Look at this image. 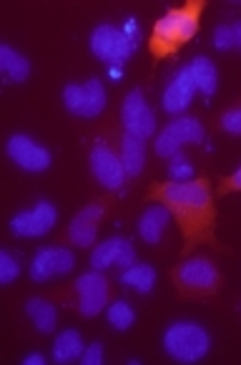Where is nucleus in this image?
I'll use <instances>...</instances> for the list:
<instances>
[{
	"mask_svg": "<svg viewBox=\"0 0 241 365\" xmlns=\"http://www.w3.org/2000/svg\"><path fill=\"white\" fill-rule=\"evenodd\" d=\"M168 172H171L173 182H188L193 177V164L183 154H173L171 164H168Z\"/></svg>",
	"mask_w": 241,
	"mask_h": 365,
	"instance_id": "25",
	"label": "nucleus"
},
{
	"mask_svg": "<svg viewBox=\"0 0 241 365\" xmlns=\"http://www.w3.org/2000/svg\"><path fill=\"white\" fill-rule=\"evenodd\" d=\"M88 161H91V172H93V177L98 179V184H103L106 189L124 187L126 177H129L124 169V161H121V156H118L106 141H96V144H93Z\"/></svg>",
	"mask_w": 241,
	"mask_h": 365,
	"instance_id": "10",
	"label": "nucleus"
},
{
	"mask_svg": "<svg viewBox=\"0 0 241 365\" xmlns=\"http://www.w3.org/2000/svg\"><path fill=\"white\" fill-rule=\"evenodd\" d=\"M219 126L226 131V134L241 136V106H234V108H229L226 113H221Z\"/></svg>",
	"mask_w": 241,
	"mask_h": 365,
	"instance_id": "27",
	"label": "nucleus"
},
{
	"mask_svg": "<svg viewBox=\"0 0 241 365\" xmlns=\"http://www.w3.org/2000/svg\"><path fill=\"white\" fill-rule=\"evenodd\" d=\"M103 360H106V353H103L101 343L86 345V350H83V355H80V363L83 365H103Z\"/></svg>",
	"mask_w": 241,
	"mask_h": 365,
	"instance_id": "30",
	"label": "nucleus"
},
{
	"mask_svg": "<svg viewBox=\"0 0 241 365\" xmlns=\"http://www.w3.org/2000/svg\"><path fill=\"white\" fill-rule=\"evenodd\" d=\"M204 11V0H188L181 8H168L166 16H161L154 23V31H151L149 38L151 56L161 61L181 51L191 38H196Z\"/></svg>",
	"mask_w": 241,
	"mask_h": 365,
	"instance_id": "2",
	"label": "nucleus"
},
{
	"mask_svg": "<svg viewBox=\"0 0 241 365\" xmlns=\"http://www.w3.org/2000/svg\"><path fill=\"white\" fill-rule=\"evenodd\" d=\"M171 222V212L164 205H151L139 220V235L146 245H159L164 232Z\"/></svg>",
	"mask_w": 241,
	"mask_h": 365,
	"instance_id": "17",
	"label": "nucleus"
},
{
	"mask_svg": "<svg viewBox=\"0 0 241 365\" xmlns=\"http://www.w3.org/2000/svg\"><path fill=\"white\" fill-rule=\"evenodd\" d=\"M0 71L13 83H23L31 76V61L23 53H18V51H13L8 43H3L0 46Z\"/></svg>",
	"mask_w": 241,
	"mask_h": 365,
	"instance_id": "19",
	"label": "nucleus"
},
{
	"mask_svg": "<svg viewBox=\"0 0 241 365\" xmlns=\"http://www.w3.org/2000/svg\"><path fill=\"white\" fill-rule=\"evenodd\" d=\"M106 317H108V322H111V328L113 330H121V333L131 330V325L136 322L134 307H131L126 300H116V302H113V305L108 307Z\"/></svg>",
	"mask_w": 241,
	"mask_h": 365,
	"instance_id": "24",
	"label": "nucleus"
},
{
	"mask_svg": "<svg viewBox=\"0 0 241 365\" xmlns=\"http://www.w3.org/2000/svg\"><path fill=\"white\" fill-rule=\"evenodd\" d=\"M176 292L186 300H201L219 292L221 274L209 257H188L171 272Z\"/></svg>",
	"mask_w": 241,
	"mask_h": 365,
	"instance_id": "3",
	"label": "nucleus"
},
{
	"mask_svg": "<svg viewBox=\"0 0 241 365\" xmlns=\"http://www.w3.org/2000/svg\"><path fill=\"white\" fill-rule=\"evenodd\" d=\"M58 212L50 202H38L33 210L21 212L11 220V232L16 237H43L55 227Z\"/></svg>",
	"mask_w": 241,
	"mask_h": 365,
	"instance_id": "12",
	"label": "nucleus"
},
{
	"mask_svg": "<svg viewBox=\"0 0 241 365\" xmlns=\"http://www.w3.org/2000/svg\"><path fill=\"white\" fill-rule=\"evenodd\" d=\"M188 71L193 76V83H196V91H201L204 96H214L216 86H219V73H216V66L211 63L206 56H198L188 63Z\"/></svg>",
	"mask_w": 241,
	"mask_h": 365,
	"instance_id": "20",
	"label": "nucleus"
},
{
	"mask_svg": "<svg viewBox=\"0 0 241 365\" xmlns=\"http://www.w3.org/2000/svg\"><path fill=\"white\" fill-rule=\"evenodd\" d=\"M26 312L28 317L33 320V325H36L38 333H53L55 330V322H58V310H55V305H50L48 300H43V297H31V300L26 302Z\"/></svg>",
	"mask_w": 241,
	"mask_h": 365,
	"instance_id": "18",
	"label": "nucleus"
},
{
	"mask_svg": "<svg viewBox=\"0 0 241 365\" xmlns=\"http://www.w3.org/2000/svg\"><path fill=\"white\" fill-rule=\"evenodd\" d=\"M18 274H21V262L11 252H0V282L11 285Z\"/></svg>",
	"mask_w": 241,
	"mask_h": 365,
	"instance_id": "26",
	"label": "nucleus"
},
{
	"mask_svg": "<svg viewBox=\"0 0 241 365\" xmlns=\"http://www.w3.org/2000/svg\"><path fill=\"white\" fill-rule=\"evenodd\" d=\"M75 292H78L75 310L83 317H96L106 307L108 295H111V285H108V279L101 274V269H91V272L80 274L75 279Z\"/></svg>",
	"mask_w": 241,
	"mask_h": 365,
	"instance_id": "8",
	"label": "nucleus"
},
{
	"mask_svg": "<svg viewBox=\"0 0 241 365\" xmlns=\"http://www.w3.org/2000/svg\"><path fill=\"white\" fill-rule=\"evenodd\" d=\"M206 136L204 126L198 124L196 118L181 116L173 118L171 124H166V129L156 136V154L164 159H171L173 154H178L183 144H201Z\"/></svg>",
	"mask_w": 241,
	"mask_h": 365,
	"instance_id": "6",
	"label": "nucleus"
},
{
	"mask_svg": "<svg viewBox=\"0 0 241 365\" xmlns=\"http://www.w3.org/2000/svg\"><path fill=\"white\" fill-rule=\"evenodd\" d=\"M131 267L136 264V250L129 240L124 237H111V240L101 242L91 255V267L93 269H106V267Z\"/></svg>",
	"mask_w": 241,
	"mask_h": 365,
	"instance_id": "15",
	"label": "nucleus"
},
{
	"mask_svg": "<svg viewBox=\"0 0 241 365\" xmlns=\"http://www.w3.org/2000/svg\"><path fill=\"white\" fill-rule=\"evenodd\" d=\"M211 348V338L196 322H173L164 333V350L178 363H198L206 358Z\"/></svg>",
	"mask_w": 241,
	"mask_h": 365,
	"instance_id": "4",
	"label": "nucleus"
},
{
	"mask_svg": "<svg viewBox=\"0 0 241 365\" xmlns=\"http://www.w3.org/2000/svg\"><path fill=\"white\" fill-rule=\"evenodd\" d=\"M231 28H234V41H236V48L241 51V21H236Z\"/></svg>",
	"mask_w": 241,
	"mask_h": 365,
	"instance_id": "32",
	"label": "nucleus"
},
{
	"mask_svg": "<svg viewBox=\"0 0 241 365\" xmlns=\"http://www.w3.org/2000/svg\"><path fill=\"white\" fill-rule=\"evenodd\" d=\"M103 215H106V202H91V205L83 207L68 225L70 245H75V247H91V245H96L98 225H101Z\"/></svg>",
	"mask_w": 241,
	"mask_h": 365,
	"instance_id": "13",
	"label": "nucleus"
},
{
	"mask_svg": "<svg viewBox=\"0 0 241 365\" xmlns=\"http://www.w3.org/2000/svg\"><path fill=\"white\" fill-rule=\"evenodd\" d=\"M121 121L126 126V134L136 136V139H149L156 131V113L151 111V106L146 103L144 93L139 88L129 93L121 103Z\"/></svg>",
	"mask_w": 241,
	"mask_h": 365,
	"instance_id": "9",
	"label": "nucleus"
},
{
	"mask_svg": "<svg viewBox=\"0 0 241 365\" xmlns=\"http://www.w3.org/2000/svg\"><path fill=\"white\" fill-rule=\"evenodd\" d=\"M63 103L75 116L93 118L106 108V88L98 78H91L86 83H68L63 88Z\"/></svg>",
	"mask_w": 241,
	"mask_h": 365,
	"instance_id": "7",
	"label": "nucleus"
},
{
	"mask_svg": "<svg viewBox=\"0 0 241 365\" xmlns=\"http://www.w3.org/2000/svg\"><path fill=\"white\" fill-rule=\"evenodd\" d=\"M134 41L124 33V28L116 26H98L96 31L91 33V51L96 58L106 61L111 66H121L131 53H134Z\"/></svg>",
	"mask_w": 241,
	"mask_h": 365,
	"instance_id": "5",
	"label": "nucleus"
},
{
	"mask_svg": "<svg viewBox=\"0 0 241 365\" xmlns=\"http://www.w3.org/2000/svg\"><path fill=\"white\" fill-rule=\"evenodd\" d=\"M149 202L164 205L171 212V220L176 222L178 232L183 237L181 255L188 257L198 245H211L216 250H224L216 240V205L211 194L209 179H188V182H164L151 184Z\"/></svg>",
	"mask_w": 241,
	"mask_h": 365,
	"instance_id": "1",
	"label": "nucleus"
},
{
	"mask_svg": "<svg viewBox=\"0 0 241 365\" xmlns=\"http://www.w3.org/2000/svg\"><path fill=\"white\" fill-rule=\"evenodd\" d=\"M43 363H45V358L41 353H31L23 358V365H43Z\"/></svg>",
	"mask_w": 241,
	"mask_h": 365,
	"instance_id": "31",
	"label": "nucleus"
},
{
	"mask_svg": "<svg viewBox=\"0 0 241 365\" xmlns=\"http://www.w3.org/2000/svg\"><path fill=\"white\" fill-rule=\"evenodd\" d=\"M121 282H124L126 287H131V290L136 292H151L156 285V269L151 267V264H144V262H136L131 264V267H126L124 272H121Z\"/></svg>",
	"mask_w": 241,
	"mask_h": 365,
	"instance_id": "23",
	"label": "nucleus"
},
{
	"mask_svg": "<svg viewBox=\"0 0 241 365\" xmlns=\"http://www.w3.org/2000/svg\"><path fill=\"white\" fill-rule=\"evenodd\" d=\"M121 161H124V169L129 177H139L146 164L144 139H136V136L126 134L124 139H121Z\"/></svg>",
	"mask_w": 241,
	"mask_h": 365,
	"instance_id": "21",
	"label": "nucleus"
},
{
	"mask_svg": "<svg viewBox=\"0 0 241 365\" xmlns=\"http://www.w3.org/2000/svg\"><path fill=\"white\" fill-rule=\"evenodd\" d=\"M75 264V257L70 250L65 247H45L33 257L31 264V277L36 282H48L50 277L70 272Z\"/></svg>",
	"mask_w": 241,
	"mask_h": 365,
	"instance_id": "14",
	"label": "nucleus"
},
{
	"mask_svg": "<svg viewBox=\"0 0 241 365\" xmlns=\"http://www.w3.org/2000/svg\"><path fill=\"white\" fill-rule=\"evenodd\" d=\"M6 151L13 159V164H18V167L26 169V172L38 174L50 167V151L26 134H13L6 144Z\"/></svg>",
	"mask_w": 241,
	"mask_h": 365,
	"instance_id": "11",
	"label": "nucleus"
},
{
	"mask_svg": "<svg viewBox=\"0 0 241 365\" xmlns=\"http://www.w3.org/2000/svg\"><path fill=\"white\" fill-rule=\"evenodd\" d=\"M214 46L219 51H231L236 48V41H234V28L231 26H219L214 31Z\"/></svg>",
	"mask_w": 241,
	"mask_h": 365,
	"instance_id": "28",
	"label": "nucleus"
},
{
	"mask_svg": "<svg viewBox=\"0 0 241 365\" xmlns=\"http://www.w3.org/2000/svg\"><path fill=\"white\" fill-rule=\"evenodd\" d=\"M234 192H241V167L236 169L234 174L221 179L219 187H216V194H219V197H226V194H234Z\"/></svg>",
	"mask_w": 241,
	"mask_h": 365,
	"instance_id": "29",
	"label": "nucleus"
},
{
	"mask_svg": "<svg viewBox=\"0 0 241 365\" xmlns=\"http://www.w3.org/2000/svg\"><path fill=\"white\" fill-rule=\"evenodd\" d=\"M193 93H196V83H193V76L186 66V68H181L176 76H173V81L166 86V91H164V98H161L164 111L181 113L183 108H188Z\"/></svg>",
	"mask_w": 241,
	"mask_h": 365,
	"instance_id": "16",
	"label": "nucleus"
},
{
	"mask_svg": "<svg viewBox=\"0 0 241 365\" xmlns=\"http://www.w3.org/2000/svg\"><path fill=\"white\" fill-rule=\"evenodd\" d=\"M83 350H86V345H83V338H80L78 330H63L53 343V360L63 365L73 363V360H80Z\"/></svg>",
	"mask_w": 241,
	"mask_h": 365,
	"instance_id": "22",
	"label": "nucleus"
}]
</instances>
